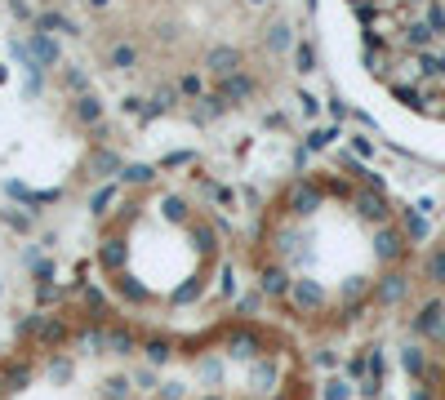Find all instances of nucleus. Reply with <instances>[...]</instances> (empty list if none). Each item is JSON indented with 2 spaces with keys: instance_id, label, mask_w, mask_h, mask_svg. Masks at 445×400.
<instances>
[{
  "instance_id": "nucleus-3",
  "label": "nucleus",
  "mask_w": 445,
  "mask_h": 400,
  "mask_svg": "<svg viewBox=\"0 0 445 400\" xmlns=\"http://www.w3.org/2000/svg\"><path fill=\"white\" fill-rule=\"evenodd\" d=\"M347 392H343V383H330V392H326V400H343Z\"/></svg>"
},
{
  "instance_id": "nucleus-2",
  "label": "nucleus",
  "mask_w": 445,
  "mask_h": 400,
  "mask_svg": "<svg viewBox=\"0 0 445 400\" xmlns=\"http://www.w3.org/2000/svg\"><path fill=\"white\" fill-rule=\"evenodd\" d=\"M263 289H268V294H285V276L281 272H268V276H263Z\"/></svg>"
},
{
  "instance_id": "nucleus-1",
  "label": "nucleus",
  "mask_w": 445,
  "mask_h": 400,
  "mask_svg": "<svg viewBox=\"0 0 445 400\" xmlns=\"http://www.w3.org/2000/svg\"><path fill=\"white\" fill-rule=\"evenodd\" d=\"M120 262H125V249H120V245H107V249H103V267H112V272H116Z\"/></svg>"
}]
</instances>
